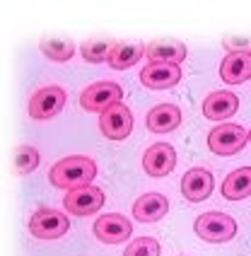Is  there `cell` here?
<instances>
[{"label":"cell","mask_w":251,"mask_h":256,"mask_svg":"<svg viewBox=\"0 0 251 256\" xmlns=\"http://www.w3.org/2000/svg\"><path fill=\"white\" fill-rule=\"evenodd\" d=\"M14 167H17V174H29L39 167V152L32 148V145H22L17 148V155H14Z\"/></svg>","instance_id":"obj_21"},{"label":"cell","mask_w":251,"mask_h":256,"mask_svg":"<svg viewBox=\"0 0 251 256\" xmlns=\"http://www.w3.org/2000/svg\"><path fill=\"white\" fill-rule=\"evenodd\" d=\"M148 130L152 133H169L182 124V109L174 104H157L148 112Z\"/></svg>","instance_id":"obj_16"},{"label":"cell","mask_w":251,"mask_h":256,"mask_svg":"<svg viewBox=\"0 0 251 256\" xmlns=\"http://www.w3.org/2000/svg\"><path fill=\"white\" fill-rule=\"evenodd\" d=\"M249 142H251V130H249Z\"/></svg>","instance_id":"obj_25"},{"label":"cell","mask_w":251,"mask_h":256,"mask_svg":"<svg viewBox=\"0 0 251 256\" xmlns=\"http://www.w3.org/2000/svg\"><path fill=\"white\" fill-rule=\"evenodd\" d=\"M70 228V220L66 213L56 208H42L29 218V232L39 240H58Z\"/></svg>","instance_id":"obj_5"},{"label":"cell","mask_w":251,"mask_h":256,"mask_svg":"<svg viewBox=\"0 0 251 256\" xmlns=\"http://www.w3.org/2000/svg\"><path fill=\"white\" fill-rule=\"evenodd\" d=\"M109 51H112L109 42H87L80 48V54L87 63H104L109 58Z\"/></svg>","instance_id":"obj_23"},{"label":"cell","mask_w":251,"mask_h":256,"mask_svg":"<svg viewBox=\"0 0 251 256\" xmlns=\"http://www.w3.org/2000/svg\"><path fill=\"white\" fill-rule=\"evenodd\" d=\"M97 176V164L84 155H72L66 160H58L48 172V179L56 188H80V186H90L92 179Z\"/></svg>","instance_id":"obj_1"},{"label":"cell","mask_w":251,"mask_h":256,"mask_svg":"<svg viewBox=\"0 0 251 256\" xmlns=\"http://www.w3.org/2000/svg\"><path fill=\"white\" fill-rule=\"evenodd\" d=\"M124 100V90L121 85H116L112 80H104V82H94L87 90H82L80 94V106L90 114H104L106 109H112L114 104Z\"/></svg>","instance_id":"obj_3"},{"label":"cell","mask_w":251,"mask_h":256,"mask_svg":"<svg viewBox=\"0 0 251 256\" xmlns=\"http://www.w3.org/2000/svg\"><path fill=\"white\" fill-rule=\"evenodd\" d=\"M99 128L109 140H126L133 130V114L124 102L114 104L112 109H106L99 116Z\"/></svg>","instance_id":"obj_8"},{"label":"cell","mask_w":251,"mask_h":256,"mask_svg":"<svg viewBox=\"0 0 251 256\" xmlns=\"http://www.w3.org/2000/svg\"><path fill=\"white\" fill-rule=\"evenodd\" d=\"M169 210V200L167 196L157 194V191H150L145 196H140L136 203H133V218H138L140 222H157L162 220Z\"/></svg>","instance_id":"obj_15"},{"label":"cell","mask_w":251,"mask_h":256,"mask_svg":"<svg viewBox=\"0 0 251 256\" xmlns=\"http://www.w3.org/2000/svg\"><path fill=\"white\" fill-rule=\"evenodd\" d=\"M222 46L230 51V54H239V51L251 54V39H249V42H242V39H224Z\"/></svg>","instance_id":"obj_24"},{"label":"cell","mask_w":251,"mask_h":256,"mask_svg":"<svg viewBox=\"0 0 251 256\" xmlns=\"http://www.w3.org/2000/svg\"><path fill=\"white\" fill-rule=\"evenodd\" d=\"M140 82L148 90H172L182 82V66L179 63H148L140 70Z\"/></svg>","instance_id":"obj_10"},{"label":"cell","mask_w":251,"mask_h":256,"mask_svg":"<svg viewBox=\"0 0 251 256\" xmlns=\"http://www.w3.org/2000/svg\"><path fill=\"white\" fill-rule=\"evenodd\" d=\"M92 232H94V237H97L99 242L121 244L133 234V225L121 213H106V215H102V218H97Z\"/></svg>","instance_id":"obj_9"},{"label":"cell","mask_w":251,"mask_h":256,"mask_svg":"<svg viewBox=\"0 0 251 256\" xmlns=\"http://www.w3.org/2000/svg\"><path fill=\"white\" fill-rule=\"evenodd\" d=\"M66 100H68V94H66V90H63V87H56V85L42 87V90L29 100L27 112H29L32 118H36V121H46V118H54L56 114L63 112Z\"/></svg>","instance_id":"obj_6"},{"label":"cell","mask_w":251,"mask_h":256,"mask_svg":"<svg viewBox=\"0 0 251 256\" xmlns=\"http://www.w3.org/2000/svg\"><path fill=\"white\" fill-rule=\"evenodd\" d=\"M124 256H160V242L152 237H138L126 246Z\"/></svg>","instance_id":"obj_22"},{"label":"cell","mask_w":251,"mask_h":256,"mask_svg":"<svg viewBox=\"0 0 251 256\" xmlns=\"http://www.w3.org/2000/svg\"><path fill=\"white\" fill-rule=\"evenodd\" d=\"M182 194L188 203H200L212 194V174L203 167H194L184 174Z\"/></svg>","instance_id":"obj_12"},{"label":"cell","mask_w":251,"mask_h":256,"mask_svg":"<svg viewBox=\"0 0 251 256\" xmlns=\"http://www.w3.org/2000/svg\"><path fill=\"white\" fill-rule=\"evenodd\" d=\"M239 109V97L232 92H212L203 102V116L210 121H227L237 114Z\"/></svg>","instance_id":"obj_13"},{"label":"cell","mask_w":251,"mask_h":256,"mask_svg":"<svg viewBox=\"0 0 251 256\" xmlns=\"http://www.w3.org/2000/svg\"><path fill=\"white\" fill-rule=\"evenodd\" d=\"M249 142V133L237 124H220L208 133V148L215 155H237Z\"/></svg>","instance_id":"obj_4"},{"label":"cell","mask_w":251,"mask_h":256,"mask_svg":"<svg viewBox=\"0 0 251 256\" xmlns=\"http://www.w3.org/2000/svg\"><path fill=\"white\" fill-rule=\"evenodd\" d=\"M142 167H145V174H150L154 179L167 176L169 172H174V167H176L174 148L169 142H154L152 148H148L145 155H142Z\"/></svg>","instance_id":"obj_11"},{"label":"cell","mask_w":251,"mask_h":256,"mask_svg":"<svg viewBox=\"0 0 251 256\" xmlns=\"http://www.w3.org/2000/svg\"><path fill=\"white\" fill-rule=\"evenodd\" d=\"M145 51H148V48H145L142 44H114L106 63L112 66L114 70H126V68H133L140 58H142Z\"/></svg>","instance_id":"obj_17"},{"label":"cell","mask_w":251,"mask_h":256,"mask_svg":"<svg viewBox=\"0 0 251 256\" xmlns=\"http://www.w3.org/2000/svg\"><path fill=\"white\" fill-rule=\"evenodd\" d=\"M63 206H66V210L70 215H78V218L94 215L104 206V191L92 184L72 188V191H68V196L63 198Z\"/></svg>","instance_id":"obj_7"},{"label":"cell","mask_w":251,"mask_h":256,"mask_svg":"<svg viewBox=\"0 0 251 256\" xmlns=\"http://www.w3.org/2000/svg\"><path fill=\"white\" fill-rule=\"evenodd\" d=\"M222 196L227 200H242L251 196V167H242L227 174L222 182Z\"/></svg>","instance_id":"obj_18"},{"label":"cell","mask_w":251,"mask_h":256,"mask_svg":"<svg viewBox=\"0 0 251 256\" xmlns=\"http://www.w3.org/2000/svg\"><path fill=\"white\" fill-rule=\"evenodd\" d=\"M39 48H42L44 56H48L51 60H56V63H66L75 54L72 42H66V39H44L39 44Z\"/></svg>","instance_id":"obj_20"},{"label":"cell","mask_w":251,"mask_h":256,"mask_svg":"<svg viewBox=\"0 0 251 256\" xmlns=\"http://www.w3.org/2000/svg\"><path fill=\"white\" fill-rule=\"evenodd\" d=\"M145 56L150 63H179L186 58V46L179 42H152Z\"/></svg>","instance_id":"obj_19"},{"label":"cell","mask_w":251,"mask_h":256,"mask_svg":"<svg viewBox=\"0 0 251 256\" xmlns=\"http://www.w3.org/2000/svg\"><path fill=\"white\" fill-rule=\"evenodd\" d=\"M194 230L203 242L222 244V242H230V240L237 234V222H234L227 213L210 210V213H203L198 220H196Z\"/></svg>","instance_id":"obj_2"},{"label":"cell","mask_w":251,"mask_h":256,"mask_svg":"<svg viewBox=\"0 0 251 256\" xmlns=\"http://www.w3.org/2000/svg\"><path fill=\"white\" fill-rule=\"evenodd\" d=\"M220 78L230 85H242L251 78V54H227L220 63Z\"/></svg>","instance_id":"obj_14"}]
</instances>
